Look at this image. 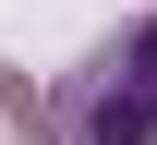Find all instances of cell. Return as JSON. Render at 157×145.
<instances>
[{
    "mask_svg": "<svg viewBox=\"0 0 157 145\" xmlns=\"http://www.w3.org/2000/svg\"><path fill=\"white\" fill-rule=\"evenodd\" d=\"M48 133H60V145H157V12L121 24L97 61L60 85Z\"/></svg>",
    "mask_w": 157,
    "mask_h": 145,
    "instance_id": "obj_1",
    "label": "cell"
}]
</instances>
